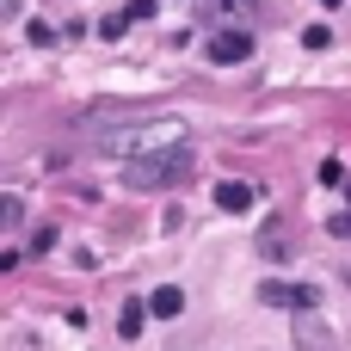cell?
<instances>
[{"mask_svg": "<svg viewBox=\"0 0 351 351\" xmlns=\"http://www.w3.org/2000/svg\"><path fill=\"white\" fill-rule=\"evenodd\" d=\"M185 142V123H117V130H99V148L105 154H160V148H179Z\"/></svg>", "mask_w": 351, "mask_h": 351, "instance_id": "1", "label": "cell"}, {"mask_svg": "<svg viewBox=\"0 0 351 351\" xmlns=\"http://www.w3.org/2000/svg\"><path fill=\"white\" fill-rule=\"evenodd\" d=\"M191 167H197V154L179 142V148H160V154H142V160H130V191H160V185H179V179H191Z\"/></svg>", "mask_w": 351, "mask_h": 351, "instance_id": "2", "label": "cell"}, {"mask_svg": "<svg viewBox=\"0 0 351 351\" xmlns=\"http://www.w3.org/2000/svg\"><path fill=\"white\" fill-rule=\"evenodd\" d=\"M247 56H253V37H247V31H216V37H210V62L234 68V62H247Z\"/></svg>", "mask_w": 351, "mask_h": 351, "instance_id": "3", "label": "cell"}, {"mask_svg": "<svg viewBox=\"0 0 351 351\" xmlns=\"http://www.w3.org/2000/svg\"><path fill=\"white\" fill-rule=\"evenodd\" d=\"M253 204H259V191H253L247 179H222V185H216V210H228V216H247Z\"/></svg>", "mask_w": 351, "mask_h": 351, "instance_id": "4", "label": "cell"}, {"mask_svg": "<svg viewBox=\"0 0 351 351\" xmlns=\"http://www.w3.org/2000/svg\"><path fill=\"white\" fill-rule=\"evenodd\" d=\"M296 351H339V346H333V333L315 315H296Z\"/></svg>", "mask_w": 351, "mask_h": 351, "instance_id": "5", "label": "cell"}, {"mask_svg": "<svg viewBox=\"0 0 351 351\" xmlns=\"http://www.w3.org/2000/svg\"><path fill=\"white\" fill-rule=\"evenodd\" d=\"M148 315H160V321H179V315H185V290H173V284H160V290L148 296Z\"/></svg>", "mask_w": 351, "mask_h": 351, "instance_id": "6", "label": "cell"}, {"mask_svg": "<svg viewBox=\"0 0 351 351\" xmlns=\"http://www.w3.org/2000/svg\"><path fill=\"white\" fill-rule=\"evenodd\" d=\"M259 247H265V259H284V247H290V228L271 216V222H265V234H259Z\"/></svg>", "mask_w": 351, "mask_h": 351, "instance_id": "7", "label": "cell"}, {"mask_svg": "<svg viewBox=\"0 0 351 351\" xmlns=\"http://www.w3.org/2000/svg\"><path fill=\"white\" fill-rule=\"evenodd\" d=\"M142 308H148V302H123V315H117V333H123V339L142 333Z\"/></svg>", "mask_w": 351, "mask_h": 351, "instance_id": "8", "label": "cell"}, {"mask_svg": "<svg viewBox=\"0 0 351 351\" xmlns=\"http://www.w3.org/2000/svg\"><path fill=\"white\" fill-rule=\"evenodd\" d=\"M56 241H62V234H56V222H43V228H37V234H31V253H49V247H56Z\"/></svg>", "mask_w": 351, "mask_h": 351, "instance_id": "9", "label": "cell"}, {"mask_svg": "<svg viewBox=\"0 0 351 351\" xmlns=\"http://www.w3.org/2000/svg\"><path fill=\"white\" fill-rule=\"evenodd\" d=\"M302 43H308V49H327V43H333V31H327V25H308V31H302Z\"/></svg>", "mask_w": 351, "mask_h": 351, "instance_id": "10", "label": "cell"}, {"mask_svg": "<svg viewBox=\"0 0 351 351\" xmlns=\"http://www.w3.org/2000/svg\"><path fill=\"white\" fill-rule=\"evenodd\" d=\"M327 228H333V234H339V241H351V210H346V216H333V222H327Z\"/></svg>", "mask_w": 351, "mask_h": 351, "instance_id": "11", "label": "cell"}, {"mask_svg": "<svg viewBox=\"0 0 351 351\" xmlns=\"http://www.w3.org/2000/svg\"><path fill=\"white\" fill-rule=\"evenodd\" d=\"M346 197H351V179H346Z\"/></svg>", "mask_w": 351, "mask_h": 351, "instance_id": "12", "label": "cell"}]
</instances>
